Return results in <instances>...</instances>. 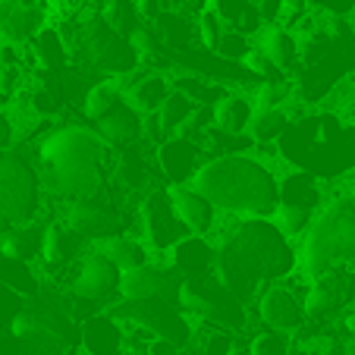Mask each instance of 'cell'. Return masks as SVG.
Wrapping results in <instances>:
<instances>
[{
	"instance_id": "obj_7",
	"label": "cell",
	"mask_w": 355,
	"mask_h": 355,
	"mask_svg": "<svg viewBox=\"0 0 355 355\" xmlns=\"http://www.w3.org/2000/svg\"><path fill=\"white\" fill-rule=\"evenodd\" d=\"M0 211L13 223H32L44 211V180L38 161L16 148L0 155Z\"/></svg>"
},
{
	"instance_id": "obj_23",
	"label": "cell",
	"mask_w": 355,
	"mask_h": 355,
	"mask_svg": "<svg viewBox=\"0 0 355 355\" xmlns=\"http://www.w3.org/2000/svg\"><path fill=\"white\" fill-rule=\"evenodd\" d=\"M98 248L101 255H107L110 261L116 264L120 270H129V268H139V264H148V242H141V236H132V233H114L107 239H98L92 242Z\"/></svg>"
},
{
	"instance_id": "obj_27",
	"label": "cell",
	"mask_w": 355,
	"mask_h": 355,
	"mask_svg": "<svg viewBox=\"0 0 355 355\" xmlns=\"http://www.w3.org/2000/svg\"><path fill=\"white\" fill-rule=\"evenodd\" d=\"M198 107H201V104H195L186 92L173 88V92H170V98L161 104V110H155L157 120H161L164 135H167V139H170V135H180L182 129H186V123L195 116V110H198Z\"/></svg>"
},
{
	"instance_id": "obj_2",
	"label": "cell",
	"mask_w": 355,
	"mask_h": 355,
	"mask_svg": "<svg viewBox=\"0 0 355 355\" xmlns=\"http://www.w3.org/2000/svg\"><path fill=\"white\" fill-rule=\"evenodd\" d=\"M44 189L60 201H79L94 195L104 180L116 173L120 155L101 139L98 129L82 123L51 126L35 145Z\"/></svg>"
},
{
	"instance_id": "obj_31",
	"label": "cell",
	"mask_w": 355,
	"mask_h": 355,
	"mask_svg": "<svg viewBox=\"0 0 355 355\" xmlns=\"http://www.w3.org/2000/svg\"><path fill=\"white\" fill-rule=\"evenodd\" d=\"M248 352L252 355H299L293 349V343H289V336L280 334V330H264V334H258L255 340H252V346H248Z\"/></svg>"
},
{
	"instance_id": "obj_1",
	"label": "cell",
	"mask_w": 355,
	"mask_h": 355,
	"mask_svg": "<svg viewBox=\"0 0 355 355\" xmlns=\"http://www.w3.org/2000/svg\"><path fill=\"white\" fill-rule=\"evenodd\" d=\"M299 252L274 217H236L217 248V277L242 302L295 274Z\"/></svg>"
},
{
	"instance_id": "obj_3",
	"label": "cell",
	"mask_w": 355,
	"mask_h": 355,
	"mask_svg": "<svg viewBox=\"0 0 355 355\" xmlns=\"http://www.w3.org/2000/svg\"><path fill=\"white\" fill-rule=\"evenodd\" d=\"M192 186L208 195L230 217H274L280 205L277 173L248 155H211L192 176Z\"/></svg>"
},
{
	"instance_id": "obj_34",
	"label": "cell",
	"mask_w": 355,
	"mask_h": 355,
	"mask_svg": "<svg viewBox=\"0 0 355 355\" xmlns=\"http://www.w3.org/2000/svg\"><path fill=\"white\" fill-rule=\"evenodd\" d=\"M258 10H261V19H264V28L268 26H283L289 16L286 10V0H255Z\"/></svg>"
},
{
	"instance_id": "obj_20",
	"label": "cell",
	"mask_w": 355,
	"mask_h": 355,
	"mask_svg": "<svg viewBox=\"0 0 355 355\" xmlns=\"http://www.w3.org/2000/svg\"><path fill=\"white\" fill-rule=\"evenodd\" d=\"M123 92H126V101L132 104L139 114H155L161 110V104L170 98L173 85L164 73L157 69H141V73H129L123 76Z\"/></svg>"
},
{
	"instance_id": "obj_18",
	"label": "cell",
	"mask_w": 355,
	"mask_h": 355,
	"mask_svg": "<svg viewBox=\"0 0 355 355\" xmlns=\"http://www.w3.org/2000/svg\"><path fill=\"white\" fill-rule=\"evenodd\" d=\"M94 129H98L101 139L107 141L110 148L123 151V148H129V145L145 139V114H139V110L123 98L114 110H107V114L94 123Z\"/></svg>"
},
{
	"instance_id": "obj_29",
	"label": "cell",
	"mask_w": 355,
	"mask_h": 355,
	"mask_svg": "<svg viewBox=\"0 0 355 355\" xmlns=\"http://www.w3.org/2000/svg\"><path fill=\"white\" fill-rule=\"evenodd\" d=\"M252 51H255V38H252V35H242V32H236V28H227V35H223V41L217 44L214 54H220L223 60H230V63H245Z\"/></svg>"
},
{
	"instance_id": "obj_12",
	"label": "cell",
	"mask_w": 355,
	"mask_h": 355,
	"mask_svg": "<svg viewBox=\"0 0 355 355\" xmlns=\"http://www.w3.org/2000/svg\"><path fill=\"white\" fill-rule=\"evenodd\" d=\"M51 22H54L51 0H0V38L10 44H28Z\"/></svg>"
},
{
	"instance_id": "obj_26",
	"label": "cell",
	"mask_w": 355,
	"mask_h": 355,
	"mask_svg": "<svg viewBox=\"0 0 355 355\" xmlns=\"http://www.w3.org/2000/svg\"><path fill=\"white\" fill-rule=\"evenodd\" d=\"M252 116H255V101L245 94H227L220 104H214V126L227 132H248Z\"/></svg>"
},
{
	"instance_id": "obj_37",
	"label": "cell",
	"mask_w": 355,
	"mask_h": 355,
	"mask_svg": "<svg viewBox=\"0 0 355 355\" xmlns=\"http://www.w3.org/2000/svg\"><path fill=\"white\" fill-rule=\"evenodd\" d=\"M230 355H252V352H248V349H239V346H236V349H233V352H230Z\"/></svg>"
},
{
	"instance_id": "obj_17",
	"label": "cell",
	"mask_w": 355,
	"mask_h": 355,
	"mask_svg": "<svg viewBox=\"0 0 355 355\" xmlns=\"http://www.w3.org/2000/svg\"><path fill=\"white\" fill-rule=\"evenodd\" d=\"M167 195H170V201H173L176 214L182 217V223H186L192 233L208 236L211 230L217 227V214H220V211H217V205L208 198V195H201L192 182H182V186H167Z\"/></svg>"
},
{
	"instance_id": "obj_15",
	"label": "cell",
	"mask_w": 355,
	"mask_h": 355,
	"mask_svg": "<svg viewBox=\"0 0 355 355\" xmlns=\"http://www.w3.org/2000/svg\"><path fill=\"white\" fill-rule=\"evenodd\" d=\"M205 145L189 135H170L167 141L157 145V170L164 173V180L170 186H182V182H192V176L198 173V167L205 164Z\"/></svg>"
},
{
	"instance_id": "obj_16",
	"label": "cell",
	"mask_w": 355,
	"mask_h": 355,
	"mask_svg": "<svg viewBox=\"0 0 355 355\" xmlns=\"http://www.w3.org/2000/svg\"><path fill=\"white\" fill-rule=\"evenodd\" d=\"M79 346L85 355H120L126 349V327L110 311H94L79 324Z\"/></svg>"
},
{
	"instance_id": "obj_32",
	"label": "cell",
	"mask_w": 355,
	"mask_h": 355,
	"mask_svg": "<svg viewBox=\"0 0 355 355\" xmlns=\"http://www.w3.org/2000/svg\"><path fill=\"white\" fill-rule=\"evenodd\" d=\"M22 302L26 299H22L19 293H13L10 286L0 283V336L10 334V327H13L16 315H19V309H22Z\"/></svg>"
},
{
	"instance_id": "obj_33",
	"label": "cell",
	"mask_w": 355,
	"mask_h": 355,
	"mask_svg": "<svg viewBox=\"0 0 355 355\" xmlns=\"http://www.w3.org/2000/svg\"><path fill=\"white\" fill-rule=\"evenodd\" d=\"M201 349H205V355H230L236 349L233 330L211 327V334H205V340H201Z\"/></svg>"
},
{
	"instance_id": "obj_36",
	"label": "cell",
	"mask_w": 355,
	"mask_h": 355,
	"mask_svg": "<svg viewBox=\"0 0 355 355\" xmlns=\"http://www.w3.org/2000/svg\"><path fill=\"white\" fill-rule=\"evenodd\" d=\"M343 355H355V334L349 336L346 343H343Z\"/></svg>"
},
{
	"instance_id": "obj_30",
	"label": "cell",
	"mask_w": 355,
	"mask_h": 355,
	"mask_svg": "<svg viewBox=\"0 0 355 355\" xmlns=\"http://www.w3.org/2000/svg\"><path fill=\"white\" fill-rule=\"evenodd\" d=\"M195 26H198V41L208 47V51H217V44L223 41V35H227V28H230L227 22L220 19V13H217L214 7L205 10V13L195 19Z\"/></svg>"
},
{
	"instance_id": "obj_39",
	"label": "cell",
	"mask_w": 355,
	"mask_h": 355,
	"mask_svg": "<svg viewBox=\"0 0 355 355\" xmlns=\"http://www.w3.org/2000/svg\"><path fill=\"white\" fill-rule=\"evenodd\" d=\"M67 355H73V352H67Z\"/></svg>"
},
{
	"instance_id": "obj_28",
	"label": "cell",
	"mask_w": 355,
	"mask_h": 355,
	"mask_svg": "<svg viewBox=\"0 0 355 355\" xmlns=\"http://www.w3.org/2000/svg\"><path fill=\"white\" fill-rule=\"evenodd\" d=\"M289 123L293 120H289L286 107H255V116L248 123V135L261 141V145H270V141H277L286 132Z\"/></svg>"
},
{
	"instance_id": "obj_25",
	"label": "cell",
	"mask_w": 355,
	"mask_h": 355,
	"mask_svg": "<svg viewBox=\"0 0 355 355\" xmlns=\"http://www.w3.org/2000/svg\"><path fill=\"white\" fill-rule=\"evenodd\" d=\"M0 283L10 286L13 293H19L22 299H28V295H35L41 289V274L35 268V261L16 258L0 248Z\"/></svg>"
},
{
	"instance_id": "obj_24",
	"label": "cell",
	"mask_w": 355,
	"mask_h": 355,
	"mask_svg": "<svg viewBox=\"0 0 355 355\" xmlns=\"http://www.w3.org/2000/svg\"><path fill=\"white\" fill-rule=\"evenodd\" d=\"M44 239H47V223H16L3 239H0V248L10 252L16 258H26V261H38L41 252H44Z\"/></svg>"
},
{
	"instance_id": "obj_10",
	"label": "cell",
	"mask_w": 355,
	"mask_h": 355,
	"mask_svg": "<svg viewBox=\"0 0 355 355\" xmlns=\"http://www.w3.org/2000/svg\"><path fill=\"white\" fill-rule=\"evenodd\" d=\"M355 302V264H336V268L324 270L321 277L309 283V295H305V309H309V321H330V318L343 315Z\"/></svg>"
},
{
	"instance_id": "obj_35",
	"label": "cell",
	"mask_w": 355,
	"mask_h": 355,
	"mask_svg": "<svg viewBox=\"0 0 355 355\" xmlns=\"http://www.w3.org/2000/svg\"><path fill=\"white\" fill-rule=\"evenodd\" d=\"M16 139H19V135H16L13 116H10L7 110L0 107V155H3V151H10V148L16 145Z\"/></svg>"
},
{
	"instance_id": "obj_22",
	"label": "cell",
	"mask_w": 355,
	"mask_h": 355,
	"mask_svg": "<svg viewBox=\"0 0 355 355\" xmlns=\"http://www.w3.org/2000/svg\"><path fill=\"white\" fill-rule=\"evenodd\" d=\"M324 195H327L324 182L309 170H293L280 180V205H286V208H302L318 214Z\"/></svg>"
},
{
	"instance_id": "obj_9",
	"label": "cell",
	"mask_w": 355,
	"mask_h": 355,
	"mask_svg": "<svg viewBox=\"0 0 355 355\" xmlns=\"http://www.w3.org/2000/svg\"><path fill=\"white\" fill-rule=\"evenodd\" d=\"M309 283L302 280V274L283 277V280L270 283L258 295V318L268 330H280V334H295L309 324V309H305V295H309Z\"/></svg>"
},
{
	"instance_id": "obj_21",
	"label": "cell",
	"mask_w": 355,
	"mask_h": 355,
	"mask_svg": "<svg viewBox=\"0 0 355 355\" xmlns=\"http://www.w3.org/2000/svg\"><path fill=\"white\" fill-rule=\"evenodd\" d=\"M255 44L274 60V67L280 69V73L289 76V73H299L302 69V41H299V35L289 32L286 26H268L255 38Z\"/></svg>"
},
{
	"instance_id": "obj_6",
	"label": "cell",
	"mask_w": 355,
	"mask_h": 355,
	"mask_svg": "<svg viewBox=\"0 0 355 355\" xmlns=\"http://www.w3.org/2000/svg\"><path fill=\"white\" fill-rule=\"evenodd\" d=\"M180 309L201 327H220V330H245L248 311L245 302L227 289V283L217 274L195 277V280H182L180 289Z\"/></svg>"
},
{
	"instance_id": "obj_11",
	"label": "cell",
	"mask_w": 355,
	"mask_h": 355,
	"mask_svg": "<svg viewBox=\"0 0 355 355\" xmlns=\"http://www.w3.org/2000/svg\"><path fill=\"white\" fill-rule=\"evenodd\" d=\"M141 214V236H145L148 248H155L157 255H167L176 242H182L186 236H192V230L182 223V217L176 214L173 201L167 192H151L145 195V201L139 205Z\"/></svg>"
},
{
	"instance_id": "obj_8",
	"label": "cell",
	"mask_w": 355,
	"mask_h": 355,
	"mask_svg": "<svg viewBox=\"0 0 355 355\" xmlns=\"http://www.w3.org/2000/svg\"><path fill=\"white\" fill-rule=\"evenodd\" d=\"M110 315H116L123 324H135V327L148 330L155 340H170L176 346H189L195 340V321L180 309L176 299H120L116 305H110Z\"/></svg>"
},
{
	"instance_id": "obj_19",
	"label": "cell",
	"mask_w": 355,
	"mask_h": 355,
	"mask_svg": "<svg viewBox=\"0 0 355 355\" xmlns=\"http://www.w3.org/2000/svg\"><path fill=\"white\" fill-rule=\"evenodd\" d=\"M167 261L182 274V280H195V277L217 274V248L211 245L205 236L192 233L182 242H176L167 252Z\"/></svg>"
},
{
	"instance_id": "obj_4",
	"label": "cell",
	"mask_w": 355,
	"mask_h": 355,
	"mask_svg": "<svg viewBox=\"0 0 355 355\" xmlns=\"http://www.w3.org/2000/svg\"><path fill=\"white\" fill-rule=\"evenodd\" d=\"M283 157L318 180H346L355 170V126L340 123L336 114L302 116L277 139Z\"/></svg>"
},
{
	"instance_id": "obj_5",
	"label": "cell",
	"mask_w": 355,
	"mask_h": 355,
	"mask_svg": "<svg viewBox=\"0 0 355 355\" xmlns=\"http://www.w3.org/2000/svg\"><path fill=\"white\" fill-rule=\"evenodd\" d=\"M299 274L315 280L336 264H355V195H336L318 211L311 227L302 233Z\"/></svg>"
},
{
	"instance_id": "obj_14",
	"label": "cell",
	"mask_w": 355,
	"mask_h": 355,
	"mask_svg": "<svg viewBox=\"0 0 355 355\" xmlns=\"http://www.w3.org/2000/svg\"><path fill=\"white\" fill-rule=\"evenodd\" d=\"M180 289H182V274L173 268L170 261L164 264H139V268L123 270L120 277V299H176L180 302Z\"/></svg>"
},
{
	"instance_id": "obj_38",
	"label": "cell",
	"mask_w": 355,
	"mask_h": 355,
	"mask_svg": "<svg viewBox=\"0 0 355 355\" xmlns=\"http://www.w3.org/2000/svg\"><path fill=\"white\" fill-rule=\"evenodd\" d=\"M120 355H141V352H129V349H123V352Z\"/></svg>"
},
{
	"instance_id": "obj_13",
	"label": "cell",
	"mask_w": 355,
	"mask_h": 355,
	"mask_svg": "<svg viewBox=\"0 0 355 355\" xmlns=\"http://www.w3.org/2000/svg\"><path fill=\"white\" fill-rule=\"evenodd\" d=\"M120 277H123V270L116 268L107 255H101L98 248L92 245L85 255H82L69 293L101 305V302H110L114 295H120Z\"/></svg>"
}]
</instances>
